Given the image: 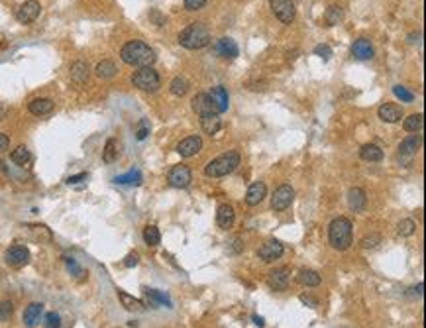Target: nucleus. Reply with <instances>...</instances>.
Listing matches in <instances>:
<instances>
[{
    "instance_id": "f257e3e1",
    "label": "nucleus",
    "mask_w": 426,
    "mask_h": 328,
    "mask_svg": "<svg viewBox=\"0 0 426 328\" xmlns=\"http://www.w3.org/2000/svg\"><path fill=\"white\" fill-rule=\"evenodd\" d=\"M120 57L122 61L128 65H136V67H151L155 63V53L148 43L144 41H128L124 43V48L120 50Z\"/></svg>"
},
{
    "instance_id": "f03ea898",
    "label": "nucleus",
    "mask_w": 426,
    "mask_h": 328,
    "mask_svg": "<svg viewBox=\"0 0 426 328\" xmlns=\"http://www.w3.org/2000/svg\"><path fill=\"white\" fill-rule=\"evenodd\" d=\"M179 43L185 50H202L210 43V32L202 22H193L179 34Z\"/></svg>"
},
{
    "instance_id": "7ed1b4c3",
    "label": "nucleus",
    "mask_w": 426,
    "mask_h": 328,
    "mask_svg": "<svg viewBox=\"0 0 426 328\" xmlns=\"http://www.w3.org/2000/svg\"><path fill=\"white\" fill-rule=\"evenodd\" d=\"M328 240L336 250H348L351 244V222L346 216H338L328 226Z\"/></svg>"
},
{
    "instance_id": "20e7f679",
    "label": "nucleus",
    "mask_w": 426,
    "mask_h": 328,
    "mask_svg": "<svg viewBox=\"0 0 426 328\" xmlns=\"http://www.w3.org/2000/svg\"><path fill=\"white\" fill-rule=\"evenodd\" d=\"M240 165V153L238 152H228L218 155L216 159H212L210 163L204 167V173L208 177H224L228 173H232Z\"/></svg>"
},
{
    "instance_id": "39448f33",
    "label": "nucleus",
    "mask_w": 426,
    "mask_h": 328,
    "mask_svg": "<svg viewBox=\"0 0 426 328\" xmlns=\"http://www.w3.org/2000/svg\"><path fill=\"white\" fill-rule=\"evenodd\" d=\"M132 83L134 87L144 90V92H155L157 88L161 87V79L159 73L151 67H139L138 71L132 75Z\"/></svg>"
},
{
    "instance_id": "423d86ee",
    "label": "nucleus",
    "mask_w": 426,
    "mask_h": 328,
    "mask_svg": "<svg viewBox=\"0 0 426 328\" xmlns=\"http://www.w3.org/2000/svg\"><path fill=\"white\" fill-rule=\"evenodd\" d=\"M269 6H271L273 14H275L283 24H291L295 20L297 8H295V2L293 0H269Z\"/></svg>"
},
{
    "instance_id": "0eeeda50",
    "label": "nucleus",
    "mask_w": 426,
    "mask_h": 328,
    "mask_svg": "<svg viewBox=\"0 0 426 328\" xmlns=\"http://www.w3.org/2000/svg\"><path fill=\"white\" fill-rule=\"evenodd\" d=\"M6 264L10 265V267H24L28 262H30V250L26 248V246H22V244H14V246H10L8 250H6Z\"/></svg>"
},
{
    "instance_id": "6e6552de",
    "label": "nucleus",
    "mask_w": 426,
    "mask_h": 328,
    "mask_svg": "<svg viewBox=\"0 0 426 328\" xmlns=\"http://www.w3.org/2000/svg\"><path fill=\"white\" fill-rule=\"evenodd\" d=\"M191 181H193V171L187 165H175L169 171V185L175 189H185L191 185Z\"/></svg>"
},
{
    "instance_id": "1a4fd4ad",
    "label": "nucleus",
    "mask_w": 426,
    "mask_h": 328,
    "mask_svg": "<svg viewBox=\"0 0 426 328\" xmlns=\"http://www.w3.org/2000/svg\"><path fill=\"white\" fill-rule=\"evenodd\" d=\"M293 199H295L293 187L291 185H281V187H277L273 197H271V206H273V210H285V208L291 206Z\"/></svg>"
},
{
    "instance_id": "9d476101",
    "label": "nucleus",
    "mask_w": 426,
    "mask_h": 328,
    "mask_svg": "<svg viewBox=\"0 0 426 328\" xmlns=\"http://www.w3.org/2000/svg\"><path fill=\"white\" fill-rule=\"evenodd\" d=\"M39 12H41V4L38 0H26L24 4L18 8L16 18H18L20 24H32L39 16Z\"/></svg>"
},
{
    "instance_id": "9b49d317",
    "label": "nucleus",
    "mask_w": 426,
    "mask_h": 328,
    "mask_svg": "<svg viewBox=\"0 0 426 328\" xmlns=\"http://www.w3.org/2000/svg\"><path fill=\"white\" fill-rule=\"evenodd\" d=\"M283 252H285V248H283V244H281L279 240H267L264 246L257 250V255H259L264 262L269 264V262H275V260H279V257L283 255Z\"/></svg>"
},
{
    "instance_id": "f8f14e48",
    "label": "nucleus",
    "mask_w": 426,
    "mask_h": 328,
    "mask_svg": "<svg viewBox=\"0 0 426 328\" xmlns=\"http://www.w3.org/2000/svg\"><path fill=\"white\" fill-rule=\"evenodd\" d=\"M202 150V139L199 136H188L177 144V153L181 157H193Z\"/></svg>"
},
{
    "instance_id": "ddd939ff",
    "label": "nucleus",
    "mask_w": 426,
    "mask_h": 328,
    "mask_svg": "<svg viewBox=\"0 0 426 328\" xmlns=\"http://www.w3.org/2000/svg\"><path fill=\"white\" fill-rule=\"evenodd\" d=\"M289 279H291V271H289L287 267H279V269H273L267 275V285L273 291H283L287 289Z\"/></svg>"
},
{
    "instance_id": "4468645a",
    "label": "nucleus",
    "mask_w": 426,
    "mask_h": 328,
    "mask_svg": "<svg viewBox=\"0 0 426 328\" xmlns=\"http://www.w3.org/2000/svg\"><path fill=\"white\" fill-rule=\"evenodd\" d=\"M214 51H216L220 57H224V59H236L240 53L238 43H236L232 38H220L216 43H214Z\"/></svg>"
},
{
    "instance_id": "2eb2a0df",
    "label": "nucleus",
    "mask_w": 426,
    "mask_h": 328,
    "mask_svg": "<svg viewBox=\"0 0 426 328\" xmlns=\"http://www.w3.org/2000/svg\"><path fill=\"white\" fill-rule=\"evenodd\" d=\"M193 110L199 114V116H208V114H218L214 108L212 101L208 97V92H199L195 99H193Z\"/></svg>"
},
{
    "instance_id": "dca6fc26",
    "label": "nucleus",
    "mask_w": 426,
    "mask_h": 328,
    "mask_svg": "<svg viewBox=\"0 0 426 328\" xmlns=\"http://www.w3.org/2000/svg\"><path fill=\"white\" fill-rule=\"evenodd\" d=\"M373 45H371V41L365 38H360L353 41V45H351V55L356 57V59H360V61H367V59H371L373 57Z\"/></svg>"
},
{
    "instance_id": "f3484780",
    "label": "nucleus",
    "mask_w": 426,
    "mask_h": 328,
    "mask_svg": "<svg viewBox=\"0 0 426 328\" xmlns=\"http://www.w3.org/2000/svg\"><path fill=\"white\" fill-rule=\"evenodd\" d=\"M377 114H379V118H381L383 122L395 124V122H399V120L403 118V108L401 106H397V104L385 102V104H381V106H379Z\"/></svg>"
},
{
    "instance_id": "a211bd4d",
    "label": "nucleus",
    "mask_w": 426,
    "mask_h": 328,
    "mask_svg": "<svg viewBox=\"0 0 426 328\" xmlns=\"http://www.w3.org/2000/svg\"><path fill=\"white\" fill-rule=\"evenodd\" d=\"M208 97H210V101H212L214 108H216V112L222 114L228 110V104H230V99H228V90H226L222 85H218V87H214L210 92H208Z\"/></svg>"
},
{
    "instance_id": "6ab92c4d",
    "label": "nucleus",
    "mask_w": 426,
    "mask_h": 328,
    "mask_svg": "<svg viewBox=\"0 0 426 328\" xmlns=\"http://www.w3.org/2000/svg\"><path fill=\"white\" fill-rule=\"evenodd\" d=\"M265 197H267V187H265V183H262V181L251 183L248 193H246V204L255 206V204H259V202L264 201Z\"/></svg>"
},
{
    "instance_id": "aec40b11",
    "label": "nucleus",
    "mask_w": 426,
    "mask_h": 328,
    "mask_svg": "<svg viewBox=\"0 0 426 328\" xmlns=\"http://www.w3.org/2000/svg\"><path fill=\"white\" fill-rule=\"evenodd\" d=\"M41 315H43V304L41 303L28 304V307H26V311H24V324L28 328L38 326Z\"/></svg>"
},
{
    "instance_id": "412c9836",
    "label": "nucleus",
    "mask_w": 426,
    "mask_h": 328,
    "mask_svg": "<svg viewBox=\"0 0 426 328\" xmlns=\"http://www.w3.org/2000/svg\"><path fill=\"white\" fill-rule=\"evenodd\" d=\"M365 202H367V197H365V191L360 189V187H353V189L348 191V204L353 213H362L365 208Z\"/></svg>"
},
{
    "instance_id": "4be33fe9",
    "label": "nucleus",
    "mask_w": 426,
    "mask_h": 328,
    "mask_svg": "<svg viewBox=\"0 0 426 328\" xmlns=\"http://www.w3.org/2000/svg\"><path fill=\"white\" fill-rule=\"evenodd\" d=\"M234 218H236V213L230 204H220L218 206V213H216V222L222 230H228L234 224Z\"/></svg>"
},
{
    "instance_id": "5701e85b",
    "label": "nucleus",
    "mask_w": 426,
    "mask_h": 328,
    "mask_svg": "<svg viewBox=\"0 0 426 328\" xmlns=\"http://www.w3.org/2000/svg\"><path fill=\"white\" fill-rule=\"evenodd\" d=\"M28 110L34 116H45L53 110V101L51 99H34L28 104Z\"/></svg>"
},
{
    "instance_id": "b1692460",
    "label": "nucleus",
    "mask_w": 426,
    "mask_h": 328,
    "mask_svg": "<svg viewBox=\"0 0 426 328\" xmlns=\"http://www.w3.org/2000/svg\"><path fill=\"white\" fill-rule=\"evenodd\" d=\"M360 157H362L364 161L375 163V161H381V159H383V150H381L377 144H365L364 148L360 150Z\"/></svg>"
},
{
    "instance_id": "393cba45",
    "label": "nucleus",
    "mask_w": 426,
    "mask_h": 328,
    "mask_svg": "<svg viewBox=\"0 0 426 328\" xmlns=\"http://www.w3.org/2000/svg\"><path fill=\"white\" fill-rule=\"evenodd\" d=\"M88 73H90V67H88V63L87 61H83V59H79V61H75V63L71 65V79L75 81L77 85L85 83L88 79Z\"/></svg>"
},
{
    "instance_id": "a878e982",
    "label": "nucleus",
    "mask_w": 426,
    "mask_h": 328,
    "mask_svg": "<svg viewBox=\"0 0 426 328\" xmlns=\"http://www.w3.org/2000/svg\"><path fill=\"white\" fill-rule=\"evenodd\" d=\"M201 126L206 134H216L220 128H222V120H220V114H208V116H202L201 118Z\"/></svg>"
},
{
    "instance_id": "bb28decb",
    "label": "nucleus",
    "mask_w": 426,
    "mask_h": 328,
    "mask_svg": "<svg viewBox=\"0 0 426 328\" xmlns=\"http://www.w3.org/2000/svg\"><path fill=\"white\" fill-rule=\"evenodd\" d=\"M118 299H120V303H122V307H124L126 311L139 313V311H144V309H146L144 303H141L139 299L132 297V295H128V293H124V291H118Z\"/></svg>"
},
{
    "instance_id": "cd10ccee",
    "label": "nucleus",
    "mask_w": 426,
    "mask_h": 328,
    "mask_svg": "<svg viewBox=\"0 0 426 328\" xmlns=\"http://www.w3.org/2000/svg\"><path fill=\"white\" fill-rule=\"evenodd\" d=\"M297 281L304 287H316V285H320V275L314 269H301L297 275Z\"/></svg>"
},
{
    "instance_id": "c85d7f7f",
    "label": "nucleus",
    "mask_w": 426,
    "mask_h": 328,
    "mask_svg": "<svg viewBox=\"0 0 426 328\" xmlns=\"http://www.w3.org/2000/svg\"><path fill=\"white\" fill-rule=\"evenodd\" d=\"M422 126H424V116L418 112V114H411L409 118H405L403 120V128H405V132H420L422 130Z\"/></svg>"
},
{
    "instance_id": "c756f323",
    "label": "nucleus",
    "mask_w": 426,
    "mask_h": 328,
    "mask_svg": "<svg viewBox=\"0 0 426 328\" xmlns=\"http://www.w3.org/2000/svg\"><path fill=\"white\" fill-rule=\"evenodd\" d=\"M141 179H144V177H141V173H139L138 169H132V171H128L124 175L114 177V183H116V185H139Z\"/></svg>"
},
{
    "instance_id": "7c9ffc66",
    "label": "nucleus",
    "mask_w": 426,
    "mask_h": 328,
    "mask_svg": "<svg viewBox=\"0 0 426 328\" xmlns=\"http://www.w3.org/2000/svg\"><path fill=\"white\" fill-rule=\"evenodd\" d=\"M342 18H344V10H342V6H338V4H332V6H328V8H326V14H324L326 26L340 24V22H342Z\"/></svg>"
},
{
    "instance_id": "2f4dec72",
    "label": "nucleus",
    "mask_w": 426,
    "mask_h": 328,
    "mask_svg": "<svg viewBox=\"0 0 426 328\" xmlns=\"http://www.w3.org/2000/svg\"><path fill=\"white\" fill-rule=\"evenodd\" d=\"M420 136H409L407 139H403L401 146H399V153L401 155H413L416 150H418V146H420Z\"/></svg>"
},
{
    "instance_id": "473e14b6",
    "label": "nucleus",
    "mask_w": 426,
    "mask_h": 328,
    "mask_svg": "<svg viewBox=\"0 0 426 328\" xmlns=\"http://www.w3.org/2000/svg\"><path fill=\"white\" fill-rule=\"evenodd\" d=\"M97 77L99 79H112L116 73H118V69H116V65L110 61V59H104V61H101V63L97 65Z\"/></svg>"
},
{
    "instance_id": "72a5a7b5",
    "label": "nucleus",
    "mask_w": 426,
    "mask_h": 328,
    "mask_svg": "<svg viewBox=\"0 0 426 328\" xmlns=\"http://www.w3.org/2000/svg\"><path fill=\"white\" fill-rule=\"evenodd\" d=\"M169 90H171V95H175V97H185L188 90V81L181 75L175 77V79L171 81V85H169Z\"/></svg>"
},
{
    "instance_id": "f704fd0d",
    "label": "nucleus",
    "mask_w": 426,
    "mask_h": 328,
    "mask_svg": "<svg viewBox=\"0 0 426 328\" xmlns=\"http://www.w3.org/2000/svg\"><path fill=\"white\" fill-rule=\"evenodd\" d=\"M102 159H104V163H112V161L118 159V142H116V139L110 138L106 142L104 153H102Z\"/></svg>"
},
{
    "instance_id": "c9c22d12",
    "label": "nucleus",
    "mask_w": 426,
    "mask_h": 328,
    "mask_svg": "<svg viewBox=\"0 0 426 328\" xmlns=\"http://www.w3.org/2000/svg\"><path fill=\"white\" fill-rule=\"evenodd\" d=\"M10 159H12L16 165H26L30 159H32V155H30V150H28L26 146H18V148L10 153Z\"/></svg>"
},
{
    "instance_id": "e433bc0d",
    "label": "nucleus",
    "mask_w": 426,
    "mask_h": 328,
    "mask_svg": "<svg viewBox=\"0 0 426 328\" xmlns=\"http://www.w3.org/2000/svg\"><path fill=\"white\" fill-rule=\"evenodd\" d=\"M144 291H146L148 299H151V303L153 304H165V307H171V299H169L165 293H161V291H155V289H144Z\"/></svg>"
},
{
    "instance_id": "4c0bfd02",
    "label": "nucleus",
    "mask_w": 426,
    "mask_h": 328,
    "mask_svg": "<svg viewBox=\"0 0 426 328\" xmlns=\"http://www.w3.org/2000/svg\"><path fill=\"white\" fill-rule=\"evenodd\" d=\"M144 240H146V244L148 246H157L159 242H161V234H159V230L155 226H146V230H144Z\"/></svg>"
},
{
    "instance_id": "58836bf2",
    "label": "nucleus",
    "mask_w": 426,
    "mask_h": 328,
    "mask_svg": "<svg viewBox=\"0 0 426 328\" xmlns=\"http://www.w3.org/2000/svg\"><path fill=\"white\" fill-rule=\"evenodd\" d=\"M414 228H416L414 220H411V218H405V220H401V222H399V226H397V232H399V236H413Z\"/></svg>"
},
{
    "instance_id": "ea45409f",
    "label": "nucleus",
    "mask_w": 426,
    "mask_h": 328,
    "mask_svg": "<svg viewBox=\"0 0 426 328\" xmlns=\"http://www.w3.org/2000/svg\"><path fill=\"white\" fill-rule=\"evenodd\" d=\"M393 95L397 97V99H401L403 102H413L414 101V95L409 90V88L401 87V85H395L393 87Z\"/></svg>"
},
{
    "instance_id": "a19ab883",
    "label": "nucleus",
    "mask_w": 426,
    "mask_h": 328,
    "mask_svg": "<svg viewBox=\"0 0 426 328\" xmlns=\"http://www.w3.org/2000/svg\"><path fill=\"white\" fill-rule=\"evenodd\" d=\"M14 313V304L10 301H0V322H6Z\"/></svg>"
},
{
    "instance_id": "79ce46f5",
    "label": "nucleus",
    "mask_w": 426,
    "mask_h": 328,
    "mask_svg": "<svg viewBox=\"0 0 426 328\" xmlns=\"http://www.w3.org/2000/svg\"><path fill=\"white\" fill-rule=\"evenodd\" d=\"M45 328H61V316L57 313H48L45 315Z\"/></svg>"
},
{
    "instance_id": "37998d69",
    "label": "nucleus",
    "mask_w": 426,
    "mask_h": 328,
    "mask_svg": "<svg viewBox=\"0 0 426 328\" xmlns=\"http://www.w3.org/2000/svg\"><path fill=\"white\" fill-rule=\"evenodd\" d=\"M150 134V122L148 120H141L138 124V130H136V138L138 139H146Z\"/></svg>"
},
{
    "instance_id": "c03bdc74",
    "label": "nucleus",
    "mask_w": 426,
    "mask_h": 328,
    "mask_svg": "<svg viewBox=\"0 0 426 328\" xmlns=\"http://www.w3.org/2000/svg\"><path fill=\"white\" fill-rule=\"evenodd\" d=\"M313 51H314V55H320L324 61H326V59H330V55H332V50H330L326 43H320V45H316Z\"/></svg>"
},
{
    "instance_id": "a18cd8bd",
    "label": "nucleus",
    "mask_w": 426,
    "mask_h": 328,
    "mask_svg": "<svg viewBox=\"0 0 426 328\" xmlns=\"http://www.w3.org/2000/svg\"><path fill=\"white\" fill-rule=\"evenodd\" d=\"M65 264H67V269L71 271V275H81L83 269H81V265L77 264L73 257H65Z\"/></svg>"
},
{
    "instance_id": "49530a36",
    "label": "nucleus",
    "mask_w": 426,
    "mask_h": 328,
    "mask_svg": "<svg viewBox=\"0 0 426 328\" xmlns=\"http://www.w3.org/2000/svg\"><path fill=\"white\" fill-rule=\"evenodd\" d=\"M379 242H381V238L377 234H373V236H365L364 240H362V246L364 248H375Z\"/></svg>"
},
{
    "instance_id": "de8ad7c7",
    "label": "nucleus",
    "mask_w": 426,
    "mask_h": 328,
    "mask_svg": "<svg viewBox=\"0 0 426 328\" xmlns=\"http://www.w3.org/2000/svg\"><path fill=\"white\" fill-rule=\"evenodd\" d=\"M204 4H206V0H185L187 10H201Z\"/></svg>"
},
{
    "instance_id": "09e8293b",
    "label": "nucleus",
    "mask_w": 426,
    "mask_h": 328,
    "mask_svg": "<svg viewBox=\"0 0 426 328\" xmlns=\"http://www.w3.org/2000/svg\"><path fill=\"white\" fill-rule=\"evenodd\" d=\"M138 262H139V255L136 252H132V253H128V255H126L124 265L126 267H134V265H138Z\"/></svg>"
},
{
    "instance_id": "8fccbe9b",
    "label": "nucleus",
    "mask_w": 426,
    "mask_h": 328,
    "mask_svg": "<svg viewBox=\"0 0 426 328\" xmlns=\"http://www.w3.org/2000/svg\"><path fill=\"white\" fill-rule=\"evenodd\" d=\"M87 173H79V175H73V177H69V179H67V181H65V183H67V185H77V183H81V181H85V179H87Z\"/></svg>"
},
{
    "instance_id": "3c124183",
    "label": "nucleus",
    "mask_w": 426,
    "mask_h": 328,
    "mask_svg": "<svg viewBox=\"0 0 426 328\" xmlns=\"http://www.w3.org/2000/svg\"><path fill=\"white\" fill-rule=\"evenodd\" d=\"M150 18H151V20H155V24H157V26H163V24H165V18H163L161 14L157 12V10H151Z\"/></svg>"
},
{
    "instance_id": "603ef678",
    "label": "nucleus",
    "mask_w": 426,
    "mask_h": 328,
    "mask_svg": "<svg viewBox=\"0 0 426 328\" xmlns=\"http://www.w3.org/2000/svg\"><path fill=\"white\" fill-rule=\"evenodd\" d=\"M8 146H10V139H8V136L0 132V150H8Z\"/></svg>"
},
{
    "instance_id": "864d4df0",
    "label": "nucleus",
    "mask_w": 426,
    "mask_h": 328,
    "mask_svg": "<svg viewBox=\"0 0 426 328\" xmlns=\"http://www.w3.org/2000/svg\"><path fill=\"white\" fill-rule=\"evenodd\" d=\"M301 301L302 303H306V304H311V307H316V304H318L316 303V299H313V297H306V295H302Z\"/></svg>"
},
{
    "instance_id": "5fc2aeb1",
    "label": "nucleus",
    "mask_w": 426,
    "mask_h": 328,
    "mask_svg": "<svg viewBox=\"0 0 426 328\" xmlns=\"http://www.w3.org/2000/svg\"><path fill=\"white\" fill-rule=\"evenodd\" d=\"M253 322H255L257 326H265V320L262 318V316H253Z\"/></svg>"
}]
</instances>
